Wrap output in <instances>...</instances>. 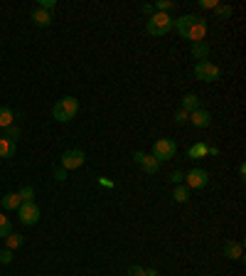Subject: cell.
Instances as JSON below:
<instances>
[{
  "label": "cell",
  "instance_id": "35",
  "mask_svg": "<svg viewBox=\"0 0 246 276\" xmlns=\"http://www.w3.org/2000/svg\"><path fill=\"white\" fill-rule=\"evenodd\" d=\"M145 276H158V269H145Z\"/></svg>",
  "mask_w": 246,
  "mask_h": 276
},
{
  "label": "cell",
  "instance_id": "3",
  "mask_svg": "<svg viewBox=\"0 0 246 276\" xmlns=\"http://www.w3.org/2000/svg\"><path fill=\"white\" fill-rule=\"evenodd\" d=\"M173 15L167 13H153L151 20H148V25H145V32L148 35H153V37H163V35H167L170 30H173Z\"/></svg>",
  "mask_w": 246,
  "mask_h": 276
},
{
  "label": "cell",
  "instance_id": "31",
  "mask_svg": "<svg viewBox=\"0 0 246 276\" xmlns=\"http://www.w3.org/2000/svg\"><path fill=\"white\" fill-rule=\"evenodd\" d=\"M40 8H42V10H47V13H50L52 8H57V3H55V0H40Z\"/></svg>",
  "mask_w": 246,
  "mask_h": 276
},
{
  "label": "cell",
  "instance_id": "33",
  "mask_svg": "<svg viewBox=\"0 0 246 276\" xmlns=\"http://www.w3.org/2000/svg\"><path fill=\"white\" fill-rule=\"evenodd\" d=\"M140 160H143V151H136V153H133V163L140 166Z\"/></svg>",
  "mask_w": 246,
  "mask_h": 276
},
{
  "label": "cell",
  "instance_id": "28",
  "mask_svg": "<svg viewBox=\"0 0 246 276\" xmlns=\"http://www.w3.org/2000/svg\"><path fill=\"white\" fill-rule=\"evenodd\" d=\"M13 262V251L10 249H0V264H10Z\"/></svg>",
  "mask_w": 246,
  "mask_h": 276
},
{
  "label": "cell",
  "instance_id": "1",
  "mask_svg": "<svg viewBox=\"0 0 246 276\" xmlns=\"http://www.w3.org/2000/svg\"><path fill=\"white\" fill-rule=\"evenodd\" d=\"M173 28L178 30L185 40H190L192 44H194V42H205L207 20L200 17V15H182V17H178V20L173 22Z\"/></svg>",
  "mask_w": 246,
  "mask_h": 276
},
{
  "label": "cell",
  "instance_id": "7",
  "mask_svg": "<svg viewBox=\"0 0 246 276\" xmlns=\"http://www.w3.org/2000/svg\"><path fill=\"white\" fill-rule=\"evenodd\" d=\"M207 182H209V173H207L205 168H194V170H190L187 175H185V188L187 190H202V188H207Z\"/></svg>",
  "mask_w": 246,
  "mask_h": 276
},
{
  "label": "cell",
  "instance_id": "25",
  "mask_svg": "<svg viewBox=\"0 0 246 276\" xmlns=\"http://www.w3.org/2000/svg\"><path fill=\"white\" fill-rule=\"evenodd\" d=\"M214 10H217V15L219 17H222V20H227V17H232V5H217V8H214Z\"/></svg>",
  "mask_w": 246,
  "mask_h": 276
},
{
  "label": "cell",
  "instance_id": "11",
  "mask_svg": "<svg viewBox=\"0 0 246 276\" xmlns=\"http://www.w3.org/2000/svg\"><path fill=\"white\" fill-rule=\"evenodd\" d=\"M224 257H227V259H234V262L244 259V247H241V242H234V239H229V242L224 244Z\"/></svg>",
  "mask_w": 246,
  "mask_h": 276
},
{
  "label": "cell",
  "instance_id": "34",
  "mask_svg": "<svg viewBox=\"0 0 246 276\" xmlns=\"http://www.w3.org/2000/svg\"><path fill=\"white\" fill-rule=\"evenodd\" d=\"M140 10H143V13H145V15H153V13H155V10H153V5H148V3H145V5L140 8Z\"/></svg>",
  "mask_w": 246,
  "mask_h": 276
},
{
  "label": "cell",
  "instance_id": "21",
  "mask_svg": "<svg viewBox=\"0 0 246 276\" xmlns=\"http://www.w3.org/2000/svg\"><path fill=\"white\" fill-rule=\"evenodd\" d=\"M153 10H155V13H167L170 15V10H175V3H173V0H158V3L153 5Z\"/></svg>",
  "mask_w": 246,
  "mask_h": 276
},
{
  "label": "cell",
  "instance_id": "29",
  "mask_svg": "<svg viewBox=\"0 0 246 276\" xmlns=\"http://www.w3.org/2000/svg\"><path fill=\"white\" fill-rule=\"evenodd\" d=\"M128 276H145V269L138 266V264H133V266H128Z\"/></svg>",
  "mask_w": 246,
  "mask_h": 276
},
{
  "label": "cell",
  "instance_id": "15",
  "mask_svg": "<svg viewBox=\"0 0 246 276\" xmlns=\"http://www.w3.org/2000/svg\"><path fill=\"white\" fill-rule=\"evenodd\" d=\"M200 109V97L197 94H185L182 97V111H187V113H192V111Z\"/></svg>",
  "mask_w": 246,
  "mask_h": 276
},
{
  "label": "cell",
  "instance_id": "24",
  "mask_svg": "<svg viewBox=\"0 0 246 276\" xmlns=\"http://www.w3.org/2000/svg\"><path fill=\"white\" fill-rule=\"evenodd\" d=\"M3 131H5V138H8V141H17V138H20V128H17V126H8V128H3Z\"/></svg>",
  "mask_w": 246,
  "mask_h": 276
},
{
  "label": "cell",
  "instance_id": "26",
  "mask_svg": "<svg viewBox=\"0 0 246 276\" xmlns=\"http://www.w3.org/2000/svg\"><path fill=\"white\" fill-rule=\"evenodd\" d=\"M173 119H175V124H180V126H182V124H187V119H190V113H187V111H182V109H180L178 113L173 116Z\"/></svg>",
  "mask_w": 246,
  "mask_h": 276
},
{
  "label": "cell",
  "instance_id": "2",
  "mask_svg": "<svg viewBox=\"0 0 246 276\" xmlns=\"http://www.w3.org/2000/svg\"><path fill=\"white\" fill-rule=\"evenodd\" d=\"M77 113H79V101L74 97H62L52 109V119L59 121V124H69Z\"/></svg>",
  "mask_w": 246,
  "mask_h": 276
},
{
  "label": "cell",
  "instance_id": "17",
  "mask_svg": "<svg viewBox=\"0 0 246 276\" xmlns=\"http://www.w3.org/2000/svg\"><path fill=\"white\" fill-rule=\"evenodd\" d=\"M25 244V237L17 235V232H10V235L5 237V249H10V251H15L17 247H22Z\"/></svg>",
  "mask_w": 246,
  "mask_h": 276
},
{
  "label": "cell",
  "instance_id": "16",
  "mask_svg": "<svg viewBox=\"0 0 246 276\" xmlns=\"http://www.w3.org/2000/svg\"><path fill=\"white\" fill-rule=\"evenodd\" d=\"M0 202H3V210H17V207L22 205V200H20V195L17 193H8Z\"/></svg>",
  "mask_w": 246,
  "mask_h": 276
},
{
  "label": "cell",
  "instance_id": "12",
  "mask_svg": "<svg viewBox=\"0 0 246 276\" xmlns=\"http://www.w3.org/2000/svg\"><path fill=\"white\" fill-rule=\"evenodd\" d=\"M32 22H35L37 28H47V25H52V13H47V10H42V8H35V10H32Z\"/></svg>",
  "mask_w": 246,
  "mask_h": 276
},
{
  "label": "cell",
  "instance_id": "22",
  "mask_svg": "<svg viewBox=\"0 0 246 276\" xmlns=\"http://www.w3.org/2000/svg\"><path fill=\"white\" fill-rule=\"evenodd\" d=\"M10 232H13V224H10V220H8L3 212H0V237H8Z\"/></svg>",
  "mask_w": 246,
  "mask_h": 276
},
{
  "label": "cell",
  "instance_id": "4",
  "mask_svg": "<svg viewBox=\"0 0 246 276\" xmlns=\"http://www.w3.org/2000/svg\"><path fill=\"white\" fill-rule=\"evenodd\" d=\"M175 151H178V146H175L173 138H158V141L153 143L151 155L158 163H165V160H173V158H175Z\"/></svg>",
  "mask_w": 246,
  "mask_h": 276
},
{
  "label": "cell",
  "instance_id": "30",
  "mask_svg": "<svg viewBox=\"0 0 246 276\" xmlns=\"http://www.w3.org/2000/svg\"><path fill=\"white\" fill-rule=\"evenodd\" d=\"M217 5H219L217 0H200V8H202V10H214Z\"/></svg>",
  "mask_w": 246,
  "mask_h": 276
},
{
  "label": "cell",
  "instance_id": "5",
  "mask_svg": "<svg viewBox=\"0 0 246 276\" xmlns=\"http://www.w3.org/2000/svg\"><path fill=\"white\" fill-rule=\"evenodd\" d=\"M219 77H222V69L214 64V62H197L194 64V79H200V82H217Z\"/></svg>",
  "mask_w": 246,
  "mask_h": 276
},
{
  "label": "cell",
  "instance_id": "9",
  "mask_svg": "<svg viewBox=\"0 0 246 276\" xmlns=\"http://www.w3.org/2000/svg\"><path fill=\"white\" fill-rule=\"evenodd\" d=\"M194 128H207V126H212V113L205 109H197L190 113V119H187Z\"/></svg>",
  "mask_w": 246,
  "mask_h": 276
},
{
  "label": "cell",
  "instance_id": "23",
  "mask_svg": "<svg viewBox=\"0 0 246 276\" xmlns=\"http://www.w3.org/2000/svg\"><path fill=\"white\" fill-rule=\"evenodd\" d=\"M17 195H20V200H22V202H35V200H32V197H35V188H32V185H25V188H22Z\"/></svg>",
  "mask_w": 246,
  "mask_h": 276
},
{
  "label": "cell",
  "instance_id": "19",
  "mask_svg": "<svg viewBox=\"0 0 246 276\" xmlns=\"http://www.w3.org/2000/svg\"><path fill=\"white\" fill-rule=\"evenodd\" d=\"M15 155V143L8 138H0V158H13Z\"/></svg>",
  "mask_w": 246,
  "mask_h": 276
},
{
  "label": "cell",
  "instance_id": "20",
  "mask_svg": "<svg viewBox=\"0 0 246 276\" xmlns=\"http://www.w3.org/2000/svg\"><path fill=\"white\" fill-rule=\"evenodd\" d=\"M173 197H175V202H187V200H190V190H187L185 185H175Z\"/></svg>",
  "mask_w": 246,
  "mask_h": 276
},
{
  "label": "cell",
  "instance_id": "13",
  "mask_svg": "<svg viewBox=\"0 0 246 276\" xmlns=\"http://www.w3.org/2000/svg\"><path fill=\"white\" fill-rule=\"evenodd\" d=\"M140 168H143V173H148V175H155L158 170H160V163L153 158V155H148V153H143V160H140Z\"/></svg>",
  "mask_w": 246,
  "mask_h": 276
},
{
  "label": "cell",
  "instance_id": "27",
  "mask_svg": "<svg viewBox=\"0 0 246 276\" xmlns=\"http://www.w3.org/2000/svg\"><path fill=\"white\" fill-rule=\"evenodd\" d=\"M67 173H69V170H64L62 166H57L55 168V180H57V182H64V180H67Z\"/></svg>",
  "mask_w": 246,
  "mask_h": 276
},
{
  "label": "cell",
  "instance_id": "14",
  "mask_svg": "<svg viewBox=\"0 0 246 276\" xmlns=\"http://www.w3.org/2000/svg\"><path fill=\"white\" fill-rule=\"evenodd\" d=\"M192 57L200 59V62H205L207 57H209V44L207 42H194L192 44Z\"/></svg>",
  "mask_w": 246,
  "mask_h": 276
},
{
  "label": "cell",
  "instance_id": "18",
  "mask_svg": "<svg viewBox=\"0 0 246 276\" xmlns=\"http://www.w3.org/2000/svg\"><path fill=\"white\" fill-rule=\"evenodd\" d=\"M15 121V113L10 106H0V128H8V126H13Z\"/></svg>",
  "mask_w": 246,
  "mask_h": 276
},
{
  "label": "cell",
  "instance_id": "8",
  "mask_svg": "<svg viewBox=\"0 0 246 276\" xmlns=\"http://www.w3.org/2000/svg\"><path fill=\"white\" fill-rule=\"evenodd\" d=\"M17 217H20V222L25 227H35L40 222V207L35 205V202H22V205L17 207Z\"/></svg>",
  "mask_w": 246,
  "mask_h": 276
},
{
  "label": "cell",
  "instance_id": "32",
  "mask_svg": "<svg viewBox=\"0 0 246 276\" xmlns=\"http://www.w3.org/2000/svg\"><path fill=\"white\" fill-rule=\"evenodd\" d=\"M182 180H185V173H173V182H175V185H182Z\"/></svg>",
  "mask_w": 246,
  "mask_h": 276
},
{
  "label": "cell",
  "instance_id": "10",
  "mask_svg": "<svg viewBox=\"0 0 246 276\" xmlns=\"http://www.w3.org/2000/svg\"><path fill=\"white\" fill-rule=\"evenodd\" d=\"M219 148H209L207 143H194L187 148V158H207V155H217Z\"/></svg>",
  "mask_w": 246,
  "mask_h": 276
},
{
  "label": "cell",
  "instance_id": "6",
  "mask_svg": "<svg viewBox=\"0 0 246 276\" xmlns=\"http://www.w3.org/2000/svg\"><path fill=\"white\" fill-rule=\"evenodd\" d=\"M84 160H86V153H84L82 148H69V151L62 153L59 166L64 168V170H77V168L84 166Z\"/></svg>",
  "mask_w": 246,
  "mask_h": 276
}]
</instances>
